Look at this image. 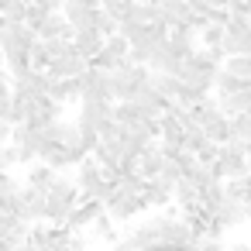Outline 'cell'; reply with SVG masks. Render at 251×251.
I'll list each match as a JSON object with an SVG mask.
<instances>
[{"label": "cell", "mask_w": 251, "mask_h": 251, "mask_svg": "<svg viewBox=\"0 0 251 251\" xmlns=\"http://www.w3.org/2000/svg\"><path fill=\"white\" fill-rule=\"evenodd\" d=\"M4 59H7V73H11L14 79H25L28 73H35L31 52H25V49H11V52H4Z\"/></svg>", "instance_id": "cell-14"}, {"label": "cell", "mask_w": 251, "mask_h": 251, "mask_svg": "<svg viewBox=\"0 0 251 251\" xmlns=\"http://www.w3.org/2000/svg\"><path fill=\"white\" fill-rule=\"evenodd\" d=\"M241 90H248V83H244L241 76H234L230 69H224V73L217 76V93H220V100H227V97H234V93H241Z\"/></svg>", "instance_id": "cell-18"}, {"label": "cell", "mask_w": 251, "mask_h": 251, "mask_svg": "<svg viewBox=\"0 0 251 251\" xmlns=\"http://www.w3.org/2000/svg\"><path fill=\"white\" fill-rule=\"evenodd\" d=\"M224 189H227V196L230 200H237V203H251V172L248 176H241V179H227L224 182Z\"/></svg>", "instance_id": "cell-19"}, {"label": "cell", "mask_w": 251, "mask_h": 251, "mask_svg": "<svg viewBox=\"0 0 251 251\" xmlns=\"http://www.w3.org/2000/svg\"><path fill=\"white\" fill-rule=\"evenodd\" d=\"M114 121L117 124H124V127H138V124H145V121H151L138 103H114Z\"/></svg>", "instance_id": "cell-16"}, {"label": "cell", "mask_w": 251, "mask_h": 251, "mask_svg": "<svg viewBox=\"0 0 251 251\" xmlns=\"http://www.w3.org/2000/svg\"><path fill=\"white\" fill-rule=\"evenodd\" d=\"M134 4H151V0H134Z\"/></svg>", "instance_id": "cell-28"}, {"label": "cell", "mask_w": 251, "mask_h": 251, "mask_svg": "<svg viewBox=\"0 0 251 251\" xmlns=\"http://www.w3.org/2000/svg\"><path fill=\"white\" fill-rule=\"evenodd\" d=\"M186 251H224V244H220V237H196Z\"/></svg>", "instance_id": "cell-25"}, {"label": "cell", "mask_w": 251, "mask_h": 251, "mask_svg": "<svg viewBox=\"0 0 251 251\" xmlns=\"http://www.w3.org/2000/svg\"><path fill=\"white\" fill-rule=\"evenodd\" d=\"M55 179H59V176H55V169H52L49 162H38V165H31V169H28L25 186H31V189H45V193H49V186H52Z\"/></svg>", "instance_id": "cell-17"}, {"label": "cell", "mask_w": 251, "mask_h": 251, "mask_svg": "<svg viewBox=\"0 0 251 251\" xmlns=\"http://www.w3.org/2000/svg\"><path fill=\"white\" fill-rule=\"evenodd\" d=\"M86 73H90V62L76 52V45H73L66 55H59V59L52 62V69H49L52 79H79V76H86Z\"/></svg>", "instance_id": "cell-6"}, {"label": "cell", "mask_w": 251, "mask_h": 251, "mask_svg": "<svg viewBox=\"0 0 251 251\" xmlns=\"http://www.w3.org/2000/svg\"><path fill=\"white\" fill-rule=\"evenodd\" d=\"M103 206H107V213H110L117 224H127V220H134L141 210H148L145 196H138V193L124 189V186H121V179H117V189H114V193L103 200Z\"/></svg>", "instance_id": "cell-3"}, {"label": "cell", "mask_w": 251, "mask_h": 251, "mask_svg": "<svg viewBox=\"0 0 251 251\" xmlns=\"http://www.w3.org/2000/svg\"><path fill=\"white\" fill-rule=\"evenodd\" d=\"M114 224H117V220H114L110 213H100L97 224H93V234H97V237H114Z\"/></svg>", "instance_id": "cell-24"}, {"label": "cell", "mask_w": 251, "mask_h": 251, "mask_svg": "<svg viewBox=\"0 0 251 251\" xmlns=\"http://www.w3.org/2000/svg\"><path fill=\"white\" fill-rule=\"evenodd\" d=\"M110 59H117V62H127L131 59V38L127 35H114V38H107V49H103Z\"/></svg>", "instance_id": "cell-20"}, {"label": "cell", "mask_w": 251, "mask_h": 251, "mask_svg": "<svg viewBox=\"0 0 251 251\" xmlns=\"http://www.w3.org/2000/svg\"><path fill=\"white\" fill-rule=\"evenodd\" d=\"M83 83V103H114V73L93 69L86 76H79Z\"/></svg>", "instance_id": "cell-4"}, {"label": "cell", "mask_w": 251, "mask_h": 251, "mask_svg": "<svg viewBox=\"0 0 251 251\" xmlns=\"http://www.w3.org/2000/svg\"><path fill=\"white\" fill-rule=\"evenodd\" d=\"M49 18H52V11H49V7H42V4H31V7H28V28H31L35 35L45 28V21H49Z\"/></svg>", "instance_id": "cell-22"}, {"label": "cell", "mask_w": 251, "mask_h": 251, "mask_svg": "<svg viewBox=\"0 0 251 251\" xmlns=\"http://www.w3.org/2000/svg\"><path fill=\"white\" fill-rule=\"evenodd\" d=\"M55 103H69V100H79L83 103V83L79 79H52V93H49Z\"/></svg>", "instance_id": "cell-15"}, {"label": "cell", "mask_w": 251, "mask_h": 251, "mask_svg": "<svg viewBox=\"0 0 251 251\" xmlns=\"http://www.w3.org/2000/svg\"><path fill=\"white\" fill-rule=\"evenodd\" d=\"M110 121H114V103H83L79 107V117H76V124L79 127H90V131H100Z\"/></svg>", "instance_id": "cell-9"}, {"label": "cell", "mask_w": 251, "mask_h": 251, "mask_svg": "<svg viewBox=\"0 0 251 251\" xmlns=\"http://www.w3.org/2000/svg\"><path fill=\"white\" fill-rule=\"evenodd\" d=\"M73 45H76V52H79L86 62H93V59L107 49V35H103L100 28H90V31H79Z\"/></svg>", "instance_id": "cell-11"}, {"label": "cell", "mask_w": 251, "mask_h": 251, "mask_svg": "<svg viewBox=\"0 0 251 251\" xmlns=\"http://www.w3.org/2000/svg\"><path fill=\"white\" fill-rule=\"evenodd\" d=\"M151 83V69L148 66H138V62H121V69L114 73V100L117 103H131L138 97L141 86Z\"/></svg>", "instance_id": "cell-2"}, {"label": "cell", "mask_w": 251, "mask_h": 251, "mask_svg": "<svg viewBox=\"0 0 251 251\" xmlns=\"http://www.w3.org/2000/svg\"><path fill=\"white\" fill-rule=\"evenodd\" d=\"M158 127H162V145L165 148H179V151H189L186 145H189V131H186V124L179 121V117H162L158 121Z\"/></svg>", "instance_id": "cell-10"}, {"label": "cell", "mask_w": 251, "mask_h": 251, "mask_svg": "<svg viewBox=\"0 0 251 251\" xmlns=\"http://www.w3.org/2000/svg\"><path fill=\"white\" fill-rule=\"evenodd\" d=\"M38 38H42V42H55V38L76 42V28L69 25V18H66V14H52V18L45 21V28L38 31Z\"/></svg>", "instance_id": "cell-13"}, {"label": "cell", "mask_w": 251, "mask_h": 251, "mask_svg": "<svg viewBox=\"0 0 251 251\" xmlns=\"http://www.w3.org/2000/svg\"><path fill=\"white\" fill-rule=\"evenodd\" d=\"M83 203V193H79V186L76 182H69V179H55L52 186H49V210H45V224H52V227H66L69 224V217H73V210Z\"/></svg>", "instance_id": "cell-1"}, {"label": "cell", "mask_w": 251, "mask_h": 251, "mask_svg": "<svg viewBox=\"0 0 251 251\" xmlns=\"http://www.w3.org/2000/svg\"><path fill=\"white\" fill-rule=\"evenodd\" d=\"M21 189H18V182L11 179V176H4V179H0V200H4V196H18Z\"/></svg>", "instance_id": "cell-27"}, {"label": "cell", "mask_w": 251, "mask_h": 251, "mask_svg": "<svg viewBox=\"0 0 251 251\" xmlns=\"http://www.w3.org/2000/svg\"><path fill=\"white\" fill-rule=\"evenodd\" d=\"M141 162V176L151 182V179H162V172H165V151H162V141H155L151 148H145V155L138 158Z\"/></svg>", "instance_id": "cell-12"}, {"label": "cell", "mask_w": 251, "mask_h": 251, "mask_svg": "<svg viewBox=\"0 0 251 251\" xmlns=\"http://www.w3.org/2000/svg\"><path fill=\"white\" fill-rule=\"evenodd\" d=\"M100 213H107V206H103V203H97V200H83V203H79V206L73 210V217H69L66 230H69V234H79V230L93 227Z\"/></svg>", "instance_id": "cell-8"}, {"label": "cell", "mask_w": 251, "mask_h": 251, "mask_svg": "<svg viewBox=\"0 0 251 251\" xmlns=\"http://www.w3.org/2000/svg\"><path fill=\"white\" fill-rule=\"evenodd\" d=\"M200 42H203V49H220V45L227 42V28H224V25H210V28L200 35Z\"/></svg>", "instance_id": "cell-21"}, {"label": "cell", "mask_w": 251, "mask_h": 251, "mask_svg": "<svg viewBox=\"0 0 251 251\" xmlns=\"http://www.w3.org/2000/svg\"><path fill=\"white\" fill-rule=\"evenodd\" d=\"M45 210H49V193L25 186L21 189V217H25V224H42Z\"/></svg>", "instance_id": "cell-7"}, {"label": "cell", "mask_w": 251, "mask_h": 251, "mask_svg": "<svg viewBox=\"0 0 251 251\" xmlns=\"http://www.w3.org/2000/svg\"><path fill=\"white\" fill-rule=\"evenodd\" d=\"M18 162H21L18 148H14V145H7V148H4V155H0V165H4V169H11V165H18Z\"/></svg>", "instance_id": "cell-26"}, {"label": "cell", "mask_w": 251, "mask_h": 251, "mask_svg": "<svg viewBox=\"0 0 251 251\" xmlns=\"http://www.w3.org/2000/svg\"><path fill=\"white\" fill-rule=\"evenodd\" d=\"M230 124H234V138L251 141V114H237V117H230Z\"/></svg>", "instance_id": "cell-23"}, {"label": "cell", "mask_w": 251, "mask_h": 251, "mask_svg": "<svg viewBox=\"0 0 251 251\" xmlns=\"http://www.w3.org/2000/svg\"><path fill=\"white\" fill-rule=\"evenodd\" d=\"M103 4H107V0H103Z\"/></svg>", "instance_id": "cell-29"}, {"label": "cell", "mask_w": 251, "mask_h": 251, "mask_svg": "<svg viewBox=\"0 0 251 251\" xmlns=\"http://www.w3.org/2000/svg\"><path fill=\"white\" fill-rule=\"evenodd\" d=\"M35 42H38V35H35L25 21H4V31H0V45H4V52H11V49L31 52Z\"/></svg>", "instance_id": "cell-5"}]
</instances>
